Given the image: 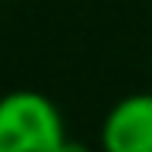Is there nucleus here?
Returning <instances> with one entry per match:
<instances>
[{"label":"nucleus","instance_id":"obj_1","mask_svg":"<svg viewBox=\"0 0 152 152\" xmlns=\"http://www.w3.org/2000/svg\"><path fill=\"white\" fill-rule=\"evenodd\" d=\"M66 127L45 92L13 89L0 95V152H60Z\"/></svg>","mask_w":152,"mask_h":152},{"label":"nucleus","instance_id":"obj_2","mask_svg":"<svg viewBox=\"0 0 152 152\" xmlns=\"http://www.w3.org/2000/svg\"><path fill=\"white\" fill-rule=\"evenodd\" d=\"M104 152H152V92H133L102 121Z\"/></svg>","mask_w":152,"mask_h":152},{"label":"nucleus","instance_id":"obj_3","mask_svg":"<svg viewBox=\"0 0 152 152\" xmlns=\"http://www.w3.org/2000/svg\"><path fill=\"white\" fill-rule=\"evenodd\" d=\"M60 152H92V149H89L86 142H79V140H66V146Z\"/></svg>","mask_w":152,"mask_h":152}]
</instances>
